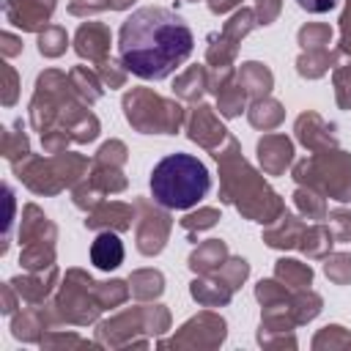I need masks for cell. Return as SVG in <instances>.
Here are the masks:
<instances>
[{
  "instance_id": "cell-15",
  "label": "cell",
  "mask_w": 351,
  "mask_h": 351,
  "mask_svg": "<svg viewBox=\"0 0 351 351\" xmlns=\"http://www.w3.org/2000/svg\"><path fill=\"white\" fill-rule=\"evenodd\" d=\"M217 211L214 208H203L200 214H189V217H184V228H208V225H214L217 222Z\"/></svg>"
},
{
  "instance_id": "cell-5",
  "label": "cell",
  "mask_w": 351,
  "mask_h": 351,
  "mask_svg": "<svg viewBox=\"0 0 351 351\" xmlns=\"http://www.w3.org/2000/svg\"><path fill=\"white\" fill-rule=\"evenodd\" d=\"M258 154H261V162H263V167H266L269 173H280V170L291 162L293 148H291V143H288L285 137L271 134V137H263V140L258 143Z\"/></svg>"
},
{
  "instance_id": "cell-7",
  "label": "cell",
  "mask_w": 351,
  "mask_h": 351,
  "mask_svg": "<svg viewBox=\"0 0 351 351\" xmlns=\"http://www.w3.org/2000/svg\"><path fill=\"white\" fill-rule=\"evenodd\" d=\"M189 137H192L195 143L211 148V145H214V137H219V140L225 137V129H222V123H217V121L211 118L208 107H197V112L192 115V123H189Z\"/></svg>"
},
{
  "instance_id": "cell-1",
  "label": "cell",
  "mask_w": 351,
  "mask_h": 351,
  "mask_svg": "<svg viewBox=\"0 0 351 351\" xmlns=\"http://www.w3.org/2000/svg\"><path fill=\"white\" fill-rule=\"evenodd\" d=\"M192 44L189 25L159 5L134 11L121 25L118 36L121 63L143 80H165L173 74L189 58Z\"/></svg>"
},
{
  "instance_id": "cell-2",
  "label": "cell",
  "mask_w": 351,
  "mask_h": 351,
  "mask_svg": "<svg viewBox=\"0 0 351 351\" xmlns=\"http://www.w3.org/2000/svg\"><path fill=\"white\" fill-rule=\"evenodd\" d=\"M211 189V176L206 165L192 154H167L151 170L154 200L165 208H192Z\"/></svg>"
},
{
  "instance_id": "cell-4",
  "label": "cell",
  "mask_w": 351,
  "mask_h": 351,
  "mask_svg": "<svg viewBox=\"0 0 351 351\" xmlns=\"http://www.w3.org/2000/svg\"><path fill=\"white\" fill-rule=\"evenodd\" d=\"M107 49H110V33L104 25H96V22H88L77 30V52L82 58H90V60H104L107 58Z\"/></svg>"
},
{
  "instance_id": "cell-19",
  "label": "cell",
  "mask_w": 351,
  "mask_h": 351,
  "mask_svg": "<svg viewBox=\"0 0 351 351\" xmlns=\"http://www.w3.org/2000/svg\"><path fill=\"white\" fill-rule=\"evenodd\" d=\"M343 52H351V0H348V8L343 14Z\"/></svg>"
},
{
  "instance_id": "cell-14",
  "label": "cell",
  "mask_w": 351,
  "mask_h": 351,
  "mask_svg": "<svg viewBox=\"0 0 351 351\" xmlns=\"http://www.w3.org/2000/svg\"><path fill=\"white\" fill-rule=\"evenodd\" d=\"M326 274L337 282H346L351 280V255H335L332 263L326 261Z\"/></svg>"
},
{
  "instance_id": "cell-21",
  "label": "cell",
  "mask_w": 351,
  "mask_h": 351,
  "mask_svg": "<svg viewBox=\"0 0 351 351\" xmlns=\"http://www.w3.org/2000/svg\"><path fill=\"white\" fill-rule=\"evenodd\" d=\"M82 5H85L88 11H101V8H107V3H93V0H74V3H71V14H80V11H82Z\"/></svg>"
},
{
  "instance_id": "cell-20",
  "label": "cell",
  "mask_w": 351,
  "mask_h": 351,
  "mask_svg": "<svg viewBox=\"0 0 351 351\" xmlns=\"http://www.w3.org/2000/svg\"><path fill=\"white\" fill-rule=\"evenodd\" d=\"M112 63H101V74H104V80L110 82V85H123V74L121 71H115V69H110Z\"/></svg>"
},
{
  "instance_id": "cell-10",
  "label": "cell",
  "mask_w": 351,
  "mask_h": 351,
  "mask_svg": "<svg viewBox=\"0 0 351 351\" xmlns=\"http://www.w3.org/2000/svg\"><path fill=\"white\" fill-rule=\"evenodd\" d=\"M203 88H206V71L203 69H189L186 74H181L178 77V82H176V90H178V96H184V99H197L200 93H203Z\"/></svg>"
},
{
  "instance_id": "cell-11",
  "label": "cell",
  "mask_w": 351,
  "mask_h": 351,
  "mask_svg": "<svg viewBox=\"0 0 351 351\" xmlns=\"http://www.w3.org/2000/svg\"><path fill=\"white\" fill-rule=\"evenodd\" d=\"M332 247V233L329 230H324V228H310V230H304V236H302V250L307 252V255H321L324 250H329Z\"/></svg>"
},
{
  "instance_id": "cell-22",
  "label": "cell",
  "mask_w": 351,
  "mask_h": 351,
  "mask_svg": "<svg viewBox=\"0 0 351 351\" xmlns=\"http://www.w3.org/2000/svg\"><path fill=\"white\" fill-rule=\"evenodd\" d=\"M129 3H134V0H110V8H126Z\"/></svg>"
},
{
  "instance_id": "cell-6",
  "label": "cell",
  "mask_w": 351,
  "mask_h": 351,
  "mask_svg": "<svg viewBox=\"0 0 351 351\" xmlns=\"http://www.w3.org/2000/svg\"><path fill=\"white\" fill-rule=\"evenodd\" d=\"M90 261L99 269H104V271L115 269L123 261V244H121V239L115 233H101L93 241V247H90Z\"/></svg>"
},
{
  "instance_id": "cell-3",
  "label": "cell",
  "mask_w": 351,
  "mask_h": 351,
  "mask_svg": "<svg viewBox=\"0 0 351 351\" xmlns=\"http://www.w3.org/2000/svg\"><path fill=\"white\" fill-rule=\"evenodd\" d=\"M167 230H170V217L162 214V211H148L140 233H137V247L140 252L145 255H154L165 247V239H167Z\"/></svg>"
},
{
  "instance_id": "cell-12",
  "label": "cell",
  "mask_w": 351,
  "mask_h": 351,
  "mask_svg": "<svg viewBox=\"0 0 351 351\" xmlns=\"http://www.w3.org/2000/svg\"><path fill=\"white\" fill-rule=\"evenodd\" d=\"M277 274H280L282 280H288V282H299V285H307V282L313 280L310 266H304V263H299V261H280Z\"/></svg>"
},
{
  "instance_id": "cell-17",
  "label": "cell",
  "mask_w": 351,
  "mask_h": 351,
  "mask_svg": "<svg viewBox=\"0 0 351 351\" xmlns=\"http://www.w3.org/2000/svg\"><path fill=\"white\" fill-rule=\"evenodd\" d=\"M332 225L337 228V236H340V239H348V236H351V214L335 211V214H332Z\"/></svg>"
},
{
  "instance_id": "cell-8",
  "label": "cell",
  "mask_w": 351,
  "mask_h": 351,
  "mask_svg": "<svg viewBox=\"0 0 351 351\" xmlns=\"http://www.w3.org/2000/svg\"><path fill=\"white\" fill-rule=\"evenodd\" d=\"M241 88H247L250 93H266L271 88L269 69H263L261 63H244V69H241Z\"/></svg>"
},
{
  "instance_id": "cell-16",
  "label": "cell",
  "mask_w": 351,
  "mask_h": 351,
  "mask_svg": "<svg viewBox=\"0 0 351 351\" xmlns=\"http://www.w3.org/2000/svg\"><path fill=\"white\" fill-rule=\"evenodd\" d=\"M310 195L307 192H296V203H299V208L307 214V217H324V206H321V200H315V195H313V200H307Z\"/></svg>"
},
{
  "instance_id": "cell-9",
  "label": "cell",
  "mask_w": 351,
  "mask_h": 351,
  "mask_svg": "<svg viewBox=\"0 0 351 351\" xmlns=\"http://www.w3.org/2000/svg\"><path fill=\"white\" fill-rule=\"evenodd\" d=\"M225 255V244L222 241H217V239H211L208 244H203L197 252H192V258H189V266L195 269V271H208L211 266H217L219 263V258Z\"/></svg>"
},
{
  "instance_id": "cell-18",
  "label": "cell",
  "mask_w": 351,
  "mask_h": 351,
  "mask_svg": "<svg viewBox=\"0 0 351 351\" xmlns=\"http://www.w3.org/2000/svg\"><path fill=\"white\" fill-rule=\"evenodd\" d=\"M296 3L310 14H324V11H332L337 5V0H296Z\"/></svg>"
},
{
  "instance_id": "cell-13",
  "label": "cell",
  "mask_w": 351,
  "mask_h": 351,
  "mask_svg": "<svg viewBox=\"0 0 351 351\" xmlns=\"http://www.w3.org/2000/svg\"><path fill=\"white\" fill-rule=\"evenodd\" d=\"M38 49H41V55H49V58L60 55V52L66 49V33H63L60 27H49V30L38 38Z\"/></svg>"
}]
</instances>
